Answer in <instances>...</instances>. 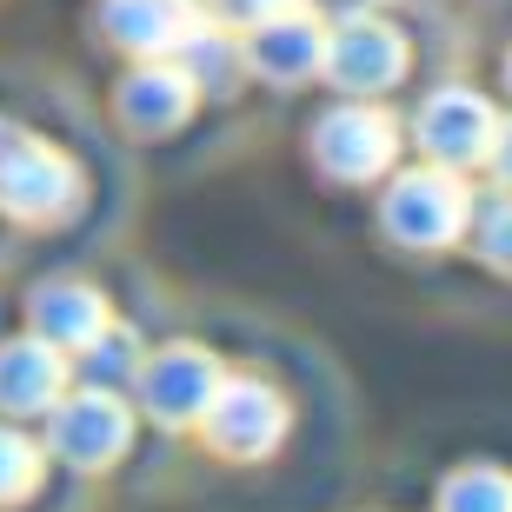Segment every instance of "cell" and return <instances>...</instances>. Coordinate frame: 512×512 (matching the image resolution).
Wrapping results in <instances>:
<instances>
[{
    "mask_svg": "<svg viewBox=\"0 0 512 512\" xmlns=\"http://www.w3.org/2000/svg\"><path fill=\"white\" fill-rule=\"evenodd\" d=\"M67 193H74V173L60 167V153L20 147V153H7V160H0V200H7L14 213H34V220H47V213H54Z\"/></svg>",
    "mask_w": 512,
    "mask_h": 512,
    "instance_id": "cell-5",
    "label": "cell"
},
{
    "mask_svg": "<svg viewBox=\"0 0 512 512\" xmlns=\"http://www.w3.org/2000/svg\"><path fill=\"white\" fill-rule=\"evenodd\" d=\"M386 213H393V233L439 247V240H453V233L466 227V187H459L446 167L406 173L393 187V200H386Z\"/></svg>",
    "mask_w": 512,
    "mask_h": 512,
    "instance_id": "cell-1",
    "label": "cell"
},
{
    "mask_svg": "<svg viewBox=\"0 0 512 512\" xmlns=\"http://www.w3.org/2000/svg\"><path fill=\"white\" fill-rule=\"evenodd\" d=\"M446 512H512V479L493 466H473L446 486Z\"/></svg>",
    "mask_w": 512,
    "mask_h": 512,
    "instance_id": "cell-12",
    "label": "cell"
},
{
    "mask_svg": "<svg viewBox=\"0 0 512 512\" xmlns=\"http://www.w3.org/2000/svg\"><path fill=\"white\" fill-rule=\"evenodd\" d=\"M253 54H260V67L266 74H306V67H313V54H320V34H313V27H306V20H273V27H266L260 34V47H253Z\"/></svg>",
    "mask_w": 512,
    "mask_h": 512,
    "instance_id": "cell-11",
    "label": "cell"
},
{
    "mask_svg": "<svg viewBox=\"0 0 512 512\" xmlns=\"http://www.w3.org/2000/svg\"><path fill=\"white\" fill-rule=\"evenodd\" d=\"M60 453H74L80 466H94V459L120 453V439H127V413H120L107 393H80V406H60Z\"/></svg>",
    "mask_w": 512,
    "mask_h": 512,
    "instance_id": "cell-6",
    "label": "cell"
},
{
    "mask_svg": "<svg viewBox=\"0 0 512 512\" xmlns=\"http://www.w3.org/2000/svg\"><path fill=\"white\" fill-rule=\"evenodd\" d=\"M506 80H512V60H506Z\"/></svg>",
    "mask_w": 512,
    "mask_h": 512,
    "instance_id": "cell-16",
    "label": "cell"
},
{
    "mask_svg": "<svg viewBox=\"0 0 512 512\" xmlns=\"http://www.w3.org/2000/svg\"><path fill=\"white\" fill-rule=\"evenodd\" d=\"M207 426L227 453H260L280 439V399L266 393L260 380H240V386H213L207 399Z\"/></svg>",
    "mask_w": 512,
    "mask_h": 512,
    "instance_id": "cell-2",
    "label": "cell"
},
{
    "mask_svg": "<svg viewBox=\"0 0 512 512\" xmlns=\"http://www.w3.org/2000/svg\"><path fill=\"white\" fill-rule=\"evenodd\" d=\"M187 27L180 0H114V34H127L133 47H167Z\"/></svg>",
    "mask_w": 512,
    "mask_h": 512,
    "instance_id": "cell-10",
    "label": "cell"
},
{
    "mask_svg": "<svg viewBox=\"0 0 512 512\" xmlns=\"http://www.w3.org/2000/svg\"><path fill=\"white\" fill-rule=\"evenodd\" d=\"M486 260H499L512 273V200L486 213Z\"/></svg>",
    "mask_w": 512,
    "mask_h": 512,
    "instance_id": "cell-14",
    "label": "cell"
},
{
    "mask_svg": "<svg viewBox=\"0 0 512 512\" xmlns=\"http://www.w3.org/2000/svg\"><path fill=\"white\" fill-rule=\"evenodd\" d=\"M493 107H486V100L479 94H439L433 107H426V153H433V160H446V167H453V160H479V153L493 147Z\"/></svg>",
    "mask_w": 512,
    "mask_h": 512,
    "instance_id": "cell-4",
    "label": "cell"
},
{
    "mask_svg": "<svg viewBox=\"0 0 512 512\" xmlns=\"http://www.w3.org/2000/svg\"><path fill=\"white\" fill-rule=\"evenodd\" d=\"M40 320H47V333L80 340V346H94L100 333H107L100 300H94V293H80V286H47V293H40Z\"/></svg>",
    "mask_w": 512,
    "mask_h": 512,
    "instance_id": "cell-9",
    "label": "cell"
},
{
    "mask_svg": "<svg viewBox=\"0 0 512 512\" xmlns=\"http://www.w3.org/2000/svg\"><path fill=\"white\" fill-rule=\"evenodd\" d=\"M60 393V360L47 353V346H7L0 353V399L7 406H40V399Z\"/></svg>",
    "mask_w": 512,
    "mask_h": 512,
    "instance_id": "cell-8",
    "label": "cell"
},
{
    "mask_svg": "<svg viewBox=\"0 0 512 512\" xmlns=\"http://www.w3.org/2000/svg\"><path fill=\"white\" fill-rule=\"evenodd\" d=\"M486 153H493V167L512 180V120H506V127H493V147H486Z\"/></svg>",
    "mask_w": 512,
    "mask_h": 512,
    "instance_id": "cell-15",
    "label": "cell"
},
{
    "mask_svg": "<svg viewBox=\"0 0 512 512\" xmlns=\"http://www.w3.org/2000/svg\"><path fill=\"white\" fill-rule=\"evenodd\" d=\"M213 366L200 360V353H167V360H153V373H147V399L160 406L167 419H187V413H207V399H213Z\"/></svg>",
    "mask_w": 512,
    "mask_h": 512,
    "instance_id": "cell-7",
    "label": "cell"
},
{
    "mask_svg": "<svg viewBox=\"0 0 512 512\" xmlns=\"http://www.w3.org/2000/svg\"><path fill=\"white\" fill-rule=\"evenodd\" d=\"M34 479H40V459H34V446H27L20 433H7V426H0V499L27 493Z\"/></svg>",
    "mask_w": 512,
    "mask_h": 512,
    "instance_id": "cell-13",
    "label": "cell"
},
{
    "mask_svg": "<svg viewBox=\"0 0 512 512\" xmlns=\"http://www.w3.org/2000/svg\"><path fill=\"white\" fill-rule=\"evenodd\" d=\"M320 160L333 173H353V180L380 173L386 160H393V120H386L380 107H340V114L320 127Z\"/></svg>",
    "mask_w": 512,
    "mask_h": 512,
    "instance_id": "cell-3",
    "label": "cell"
}]
</instances>
